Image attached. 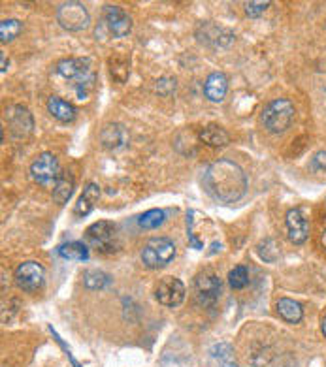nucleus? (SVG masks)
I'll list each match as a JSON object with an SVG mask.
<instances>
[{"mask_svg":"<svg viewBox=\"0 0 326 367\" xmlns=\"http://www.w3.org/2000/svg\"><path fill=\"white\" fill-rule=\"evenodd\" d=\"M247 175L239 164L226 158L212 162L204 172L206 193L221 204H234L247 193Z\"/></svg>","mask_w":326,"mask_h":367,"instance_id":"nucleus-1","label":"nucleus"},{"mask_svg":"<svg viewBox=\"0 0 326 367\" xmlns=\"http://www.w3.org/2000/svg\"><path fill=\"white\" fill-rule=\"evenodd\" d=\"M57 74L72 83L77 100H87L89 93L94 89L96 74L87 59H64L57 64Z\"/></svg>","mask_w":326,"mask_h":367,"instance_id":"nucleus-2","label":"nucleus"},{"mask_svg":"<svg viewBox=\"0 0 326 367\" xmlns=\"http://www.w3.org/2000/svg\"><path fill=\"white\" fill-rule=\"evenodd\" d=\"M295 104L287 98L272 100L268 106L264 107L260 121H262L264 128L272 134H283L295 119Z\"/></svg>","mask_w":326,"mask_h":367,"instance_id":"nucleus-3","label":"nucleus"},{"mask_svg":"<svg viewBox=\"0 0 326 367\" xmlns=\"http://www.w3.org/2000/svg\"><path fill=\"white\" fill-rule=\"evenodd\" d=\"M176 256V245L170 237H151L142 250V262L149 269H161L168 266Z\"/></svg>","mask_w":326,"mask_h":367,"instance_id":"nucleus-4","label":"nucleus"},{"mask_svg":"<svg viewBox=\"0 0 326 367\" xmlns=\"http://www.w3.org/2000/svg\"><path fill=\"white\" fill-rule=\"evenodd\" d=\"M57 21L64 31L80 32L87 29L89 23H91V15H89L87 8L83 6L82 2L68 0V2L59 4V8H57Z\"/></svg>","mask_w":326,"mask_h":367,"instance_id":"nucleus-5","label":"nucleus"},{"mask_svg":"<svg viewBox=\"0 0 326 367\" xmlns=\"http://www.w3.org/2000/svg\"><path fill=\"white\" fill-rule=\"evenodd\" d=\"M85 241L98 253H104V255L113 253L117 247L115 224L110 223V220H98V223L91 224L85 232Z\"/></svg>","mask_w":326,"mask_h":367,"instance_id":"nucleus-6","label":"nucleus"},{"mask_svg":"<svg viewBox=\"0 0 326 367\" xmlns=\"http://www.w3.org/2000/svg\"><path fill=\"white\" fill-rule=\"evenodd\" d=\"M195 298L202 307H214L221 298V280L214 271H202L195 279Z\"/></svg>","mask_w":326,"mask_h":367,"instance_id":"nucleus-7","label":"nucleus"},{"mask_svg":"<svg viewBox=\"0 0 326 367\" xmlns=\"http://www.w3.org/2000/svg\"><path fill=\"white\" fill-rule=\"evenodd\" d=\"M61 166H59V160H57L55 155L51 153H44L40 155L36 160L31 164V177L36 181L38 185H55L57 179L61 177Z\"/></svg>","mask_w":326,"mask_h":367,"instance_id":"nucleus-8","label":"nucleus"},{"mask_svg":"<svg viewBox=\"0 0 326 367\" xmlns=\"http://www.w3.org/2000/svg\"><path fill=\"white\" fill-rule=\"evenodd\" d=\"M45 279V269L38 262H23L15 269V283L21 290L25 292H36L38 288H42Z\"/></svg>","mask_w":326,"mask_h":367,"instance_id":"nucleus-9","label":"nucleus"},{"mask_svg":"<svg viewBox=\"0 0 326 367\" xmlns=\"http://www.w3.org/2000/svg\"><path fill=\"white\" fill-rule=\"evenodd\" d=\"M185 285L176 277H166L158 283L157 290H155V298L158 299V304L164 307H179L185 299Z\"/></svg>","mask_w":326,"mask_h":367,"instance_id":"nucleus-10","label":"nucleus"},{"mask_svg":"<svg viewBox=\"0 0 326 367\" xmlns=\"http://www.w3.org/2000/svg\"><path fill=\"white\" fill-rule=\"evenodd\" d=\"M104 25L113 38H125L132 31V19L123 8L108 4L104 8Z\"/></svg>","mask_w":326,"mask_h":367,"instance_id":"nucleus-11","label":"nucleus"},{"mask_svg":"<svg viewBox=\"0 0 326 367\" xmlns=\"http://www.w3.org/2000/svg\"><path fill=\"white\" fill-rule=\"evenodd\" d=\"M196 34H198L200 42L214 45V47H228L234 42L232 32H228L223 27L214 25V23H202Z\"/></svg>","mask_w":326,"mask_h":367,"instance_id":"nucleus-12","label":"nucleus"},{"mask_svg":"<svg viewBox=\"0 0 326 367\" xmlns=\"http://www.w3.org/2000/svg\"><path fill=\"white\" fill-rule=\"evenodd\" d=\"M6 119L15 137H25L32 132V126H34V123H32V115L29 113V110H25V107L21 106L10 107V110H6Z\"/></svg>","mask_w":326,"mask_h":367,"instance_id":"nucleus-13","label":"nucleus"},{"mask_svg":"<svg viewBox=\"0 0 326 367\" xmlns=\"http://www.w3.org/2000/svg\"><path fill=\"white\" fill-rule=\"evenodd\" d=\"M285 224H287V234H289L290 241L296 243V245L306 243L309 236V224L300 209H290L287 213Z\"/></svg>","mask_w":326,"mask_h":367,"instance_id":"nucleus-14","label":"nucleus"},{"mask_svg":"<svg viewBox=\"0 0 326 367\" xmlns=\"http://www.w3.org/2000/svg\"><path fill=\"white\" fill-rule=\"evenodd\" d=\"M101 142L102 145L110 151L121 149V147H125L126 142H128V132L123 125L119 123H110L102 128L101 132Z\"/></svg>","mask_w":326,"mask_h":367,"instance_id":"nucleus-15","label":"nucleus"},{"mask_svg":"<svg viewBox=\"0 0 326 367\" xmlns=\"http://www.w3.org/2000/svg\"><path fill=\"white\" fill-rule=\"evenodd\" d=\"M228 91V80L223 72H214L207 75L206 83H204V94L209 102H223Z\"/></svg>","mask_w":326,"mask_h":367,"instance_id":"nucleus-16","label":"nucleus"},{"mask_svg":"<svg viewBox=\"0 0 326 367\" xmlns=\"http://www.w3.org/2000/svg\"><path fill=\"white\" fill-rule=\"evenodd\" d=\"M98 198H101V187H98L96 183H89L87 187L83 188L80 200L75 202L74 213L77 217H85V215H89V213L93 211Z\"/></svg>","mask_w":326,"mask_h":367,"instance_id":"nucleus-17","label":"nucleus"},{"mask_svg":"<svg viewBox=\"0 0 326 367\" xmlns=\"http://www.w3.org/2000/svg\"><path fill=\"white\" fill-rule=\"evenodd\" d=\"M276 309H277V315H279L285 322H289V324H298L302 320V317H304V309H302V305L290 298L277 299Z\"/></svg>","mask_w":326,"mask_h":367,"instance_id":"nucleus-18","label":"nucleus"},{"mask_svg":"<svg viewBox=\"0 0 326 367\" xmlns=\"http://www.w3.org/2000/svg\"><path fill=\"white\" fill-rule=\"evenodd\" d=\"M47 110L61 123H72L75 119L74 106L70 102H66V100L59 98V96H50V100H47Z\"/></svg>","mask_w":326,"mask_h":367,"instance_id":"nucleus-19","label":"nucleus"},{"mask_svg":"<svg viewBox=\"0 0 326 367\" xmlns=\"http://www.w3.org/2000/svg\"><path fill=\"white\" fill-rule=\"evenodd\" d=\"M74 175L70 174V172H63L61 177L57 179L55 188H53V200H55L57 204H66L70 198H72V194H74Z\"/></svg>","mask_w":326,"mask_h":367,"instance_id":"nucleus-20","label":"nucleus"},{"mask_svg":"<svg viewBox=\"0 0 326 367\" xmlns=\"http://www.w3.org/2000/svg\"><path fill=\"white\" fill-rule=\"evenodd\" d=\"M200 140L206 145H209V147H225L230 142V136L219 125H207L200 132Z\"/></svg>","mask_w":326,"mask_h":367,"instance_id":"nucleus-21","label":"nucleus"},{"mask_svg":"<svg viewBox=\"0 0 326 367\" xmlns=\"http://www.w3.org/2000/svg\"><path fill=\"white\" fill-rule=\"evenodd\" d=\"M57 255L66 260H75V262H85L89 258V249L87 245H83L80 241H70L61 245L57 249Z\"/></svg>","mask_w":326,"mask_h":367,"instance_id":"nucleus-22","label":"nucleus"},{"mask_svg":"<svg viewBox=\"0 0 326 367\" xmlns=\"http://www.w3.org/2000/svg\"><path fill=\"white\" fill-rule=\"evenodd\" d=\"M83 285L89 288V290H102L112 285V277L104 271H98V269H91L87 274L83 275Z\"/></svg>","mask_w":326,"mask_h":367,"instance_id":"nucleus-23","label":"nucleus"},{"mask_svg":"<svg viewBox=\"0 0 326 367\" xmlns=\"http://www.w3.org/2000/svg\"><path fill=\"white\" fill-rule=\"evenodd\" d=\"M212 356H214L219 367H238L236 360H234V350L228 343H219L212 349Z\"/></svg>","mask_w":326,"mask_h":367,"instance_id":"nucleus-24","label":"nucleus"},{"mask_svg":"<svg viewBox=\"0 0 326 367\" xmlns=\"http://www.w3.org/2000/svg\"><path fill=\"white\" fill-rule=\"evenodd\" d=\"M164 220H166V215H164L163 209H149V211H145L144 215L138 217V224L145 230H155Z\"/></svg>","mask_w":326,"mask_h":367,"instance_id":"nucleus-25","label":"nucleus"},{"mask_svg":"<svg viewBox=\"0 0 326 367\" xmlns=\"http://www.w3.org/2000/svg\"><path fill=\"white\" fill-rule=\"evenodd\" d=\"M23 31V25H21V21L17 19H4L2 23H0V40L6 44V42H12L15 38L21 34Z\"/></svg>","mask_w":326,"mask_h":367,"instance_id":"nucleus-26","label":"nucleus"},{"mask_svg":"<svg viewBox=\"0 0 326 367\" xmlns=\"http://www.w3.org/2000/svg\"><path fill=\"white\" fill-rule=\"evenodd\" d=\"M228 285L234 288V290H239V288H245L249 285V271L244 266H236V268L228 274Z\"/></svg>","mask_w":326,"mask_h":367,"instance_id":"nucleus-27","label":"nucleus"},{"mask_svg":"<svg viewBox=\"0 0 326 367\" xmlns=\"http://www.w3.org/2000/svg\"><path fill=\"white\" fill-rule=\"evenodd\" d=\"M268 6H270V2H268V0H266V2H262V0L245 2V13H247L249 17H258L260 13H264L266 10H268Z\"/></svg>","mask_w":326,"mask_h":367,"instance_id":"nucleus-28","label":"nucleus"},{"mask_svg":"<svg viewBox=\"0 0 326 367\" xmlns=\"http://www.w3.org/2000/svg\"><path fill=\"white\" fill-rule=\"evenodd\" d=\"M270 253H274V255L277 256L279 255V249H277L276 243L272 241V239H266L264 243H260V247H258V255L262 256L266 262H274V256H272Z\"/></svg>","mask_w":326,"mask_h":367,"instance_id":"nucleus-29","label":"nucleus"},{"mask_svg":"<svg viewBox=\"0 0 326 367\" xmlns=\"http://www.w3.org/2000/svg\"><path fill=\"white\" fill-rule=\"evenodd\" d=\"M309 166L315 172H326V151H319V153H315L311 162H309Z\"/></svg>","mask_w":326,"mask_h":367,"instance_id":"nucleus-30","label":"nucleus"},{"mask_svg":"<svg viewBox=\"0 0 326 367\" xmlns=\"http://www.w3.org/2000/svg\"><path fill=\"white\" fill-rule=\"evenodd\" d=\"M0 59H2V74H4V72H6V55H4V53H2V55H0Z\"/></svg>","mask_w":326,"mask_h":367,"instance_id":"nucleus-31","label":"nucleus"},{"mask_svg":"<svg viewBox=\"0 0 326 367\" xmlns=\"http://www.w3.org/2000/svg\"><path fill=\"white\" fill-rule=\"evenodd\" d=\"M320 331H323V334H325V337H326V315L323 317V322H320Z\"/></svg>","mask_w":326,"mask_h":367,"instance_id":"nucleus-32","label":"nucleus"},{"mask_svg":"<svg viewBox=\"0 0 326 367\" xmlns=\"http://www.w3.org/2000/svg\"><path fill=\"white\" fill-rule=\"evenodd\" d=\"M320 243H323V247H325V250H326V230L323 232V236H320Z\"/></svg>","mask_w":326,"mask_h":367,"instance_id":"nucleus-33","label":"nucleus"}]
</instances>
